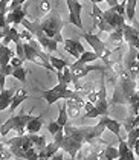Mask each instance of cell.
I'll list each match as a JSON object with an SVG mask.
<instances>
[{"mask_svg": "<svg viewBox=\"0 0 139 160\" xmlns=\"http://www.w3.org/2000/svg\"><path fill=\"white\" fill-rule=\"evenodd\" d=\"M106 121L100 118V122L93 127H75L70 123H66L64 127V137L61 142V149L67 152L72 159H76L78 151L83 148L84 143H95L98 139L102 137L106 131Z\"/></svg>", "mask_w": 139, "mask_h": 160, "instance_id": "obj_1", "label": "cell"}, {"mask_svg": "<svg viewBox=\"0 0 139 160\" xmlns=\"http://www.w3.org/2000/svg\"><path fill=\"white\" fill-rule=\"evenodd\" d=\"M5 145L11 149L14 159H25L26 152L31 148H38L40 151L46 147V139L44 136L40 134H23V136H15L13 139L5 140Z\"/></svg>", "mask_w": 139, "mask_h": 160, "instance_id": "obj_2", "label": "cell"}, {"mask_svg": "<svg viewBox=\"0 0 139 160\" xmlns=\"http://www.w3.org/2000/svg\"><path fill=\"white\" fill-rule=\"evenodd\" d=\"M118 75H119V76H118V81H116V86H115L113 96H112L110 104H112V105H115V104L127 105L128 101L131 99V96L135 95V92L138 90L136 79H133L124 67L119 70Z\"/></svg>", "mask_w": 139, "mask_h": 160, "instance_id": "obj_3", "label": "cell"}, {"mask_svg": "<svg viewBox=\"0 0 139 160\" xmlns=\"http://www.w3.org/2000/svg\"><path fill=\"white\" fill-rule=\"evenodd\" d=\"M32 26L37 28L38 31H41L43 34H46L49 38H54L58 44L64 43V38L61 35V29L64 26V22L61 20L60 14L55 9L46 14V17L43 20H32Z\"/></svg>", "mask_w": 139, "mask_h": 160, "instance_id": "obj_4", "label": "cell"}, {"mask_svg": "<svg viewBox=\"0 0 139 160\" xmlns=\"http://www.w3.org/2000/svg\"><path fill=\"white\" fill-rule=\"evenodd\" d=\"M23 49H25V61H31L40 67L54 72V66L51 64V53L40 49L38 41L34 38L31 41H23Z\"/></svg>", "mask_w": 139, "mask_h": 160, "instance_id": "obj_5", "label": "cell"}, {"mask_svg": "<svg viewBox=\"0 0 139 160\" xmlns=\"http://www.w3.org/2000/svg\"><path fill=\"white\" fill-rule=\"evenodd\" d=\"M109 108H110V102L107 99V90H106V75L102 72L100 87H98V99L95 102V108L90 111H86L84 118L86 119H95V118H102V116H109Z\"/></svg>", "mask_w": 139, "mask_h": 160, "instance_id": "obj_6", "label": "cell"}, {"mask_svg": "<svg viewBox=\"0 0 139 160\" xmlns=\"http://www.w3.org/2000/svg\"><path fill=\"white\" fill-rule=\"evenodd\" d=\"M81 37L84 38L89 44H90V48L93 49L95 53H98V57H100V60L104 62V66L113 73V70H112V69H113V64H112V61H110L112 50L107 48V44H106L98 35H93V34H90V32H83Z\"/></svg>", "mask_w": 139, "mask_h": 160, "instance_id": "obj_7", "label": "cell"}, {"mask_svg": "<svg viewBox=\"0 0 139 160\" xmlns=\"http://www.w3.org/2000/svg\"><path fill=\"white\" fill-rule=\"evenodd\" d=\"M32 118H34V116H32L31 113L26 114L23 111H20L18 114H14L6 122H3L0 125V134L5 136V134H8L9 131H15L17 136H23L26 133V125H28V122H29Z\"/></svg>", "mask_w": 139, "mask_h": 160, "instance_id": "obj_8", "label": "cell"}, {"mask_svg": "<svg viewBox=\"0 0 139 160\" xmlns=\"http://www.w3.org/2000/svg\"><path fill=\"white\" fill-rule=\"evenodd\" d=\"M70 67V70H72V84L75 87V90L80 93L81 92V88L83 86L78 82L81 78H84V76H87L90 72H96V70H100V72H107L109 69L106 67V66H96V64H83L81 61H75L72 66H69Z\"/></svg>", "mask_w": 139, "mask_h": 160, "instance_id": "obj_9", "label": "cell"}, {"mask_svg": "<svg viewBox=\"0 0 139 160\" xmlns=\"http://www.w3.org/2000/svg\"><path fill=\"white\" fill-rule=\"evenodd\" d=\"M80 93L76 90H70L69 86L58 82L54 88L49 90H44L41 92V98H44V101L48 102V105H52L54 102L60 101V99H70V98H76Z\"/></svg>", "mask_w": 139, "mask_h": 160, "instance_id": "obj_10", "label": "cell"}, {"mask_svg": "<svg viewBox=\"0 0 139 160\" xmlns=\"http://www.w3.org/2000/svg\"><path fill=\"white\" fill-rule=\"evenodd\" d=\"M127 72L133 79H139V50L135 48H128L126 57H124V66Z\"/></svg>", "mask_w": 139, "mask_h": 160, "instance_id": "obj_11", "label": "cell"}, {"mask_svg": "<svg viewBox=\"0 0 139 160\" xmlns=\"http://www.w3.org/2000/svg\"><path fill=\"white\" fill-rule=\"evenodd\" d=\"M102 14H104V20L107 22V25L110 26L112 31H115V29H122L124 25H126V15L118 12L115 6L109 8L107 11H102Z\"/></svg>", "mask_w": 139, "mask_h": 160, "instance_id": "obj_12", "label": "cell"}, {"mask_svg": "<svg viewBox=\"0 0 139 160\" xmlns=\"http://www.w3.org/2000/svg\"><path fill=\"white\" fill-rule=\"evenodd\" d=\"M66 5L69 8V23L76 26L78 29H83V20H81L83 5L78 0H66Z\"/></svg>", "mask_w": 139, "mask_h": 160, "instance_id": "obj_13", "label": "cell"}, {"mask_svg": "<svg viewBox=\"0 0 139 160\" xmlns=\"http://www.w3.org/2000/svg\"><path fill=\"white\" fill-rule=\"evenodd\" d=\"M90 17H92V22H93V25L95 28H98L101 32H112V29H110V26L107 25V22L104 20V14L102 11L100 9V6L96 5V3H92V12H90Z\"/></svg>", "mask_w": 139, "mask_h": 160, "instance_id": "obj_14", "label": "cell"}, {"mask_svg": "<svg viewBox=\"0 0 139 160\" xmlns=\"http://www.w3.org/2000/svg\"><path fill=\"white\" fill-rule=\"evenodd\" d=\"M64 49L66 52L69 53V55H72L75 60H78L80 57H81V53H84L86 52V48L83 46V43L80 41V40H72V38H67V40H64Z\"/></svg>", "mask_w": 139, "mask_h": 160, "instance_id": "obj_15", "label": "cell"}, {"mask_svg": "<svg viewBox=\"0 0 139 160\" xmlns=\"http://www.w3.org/2000/svg\"><path fill=\"white\" fill-rule=\"evenodd\" d=\"M26 17V5H22V6H17L15 9L9 11L6 14V23L11 26H17L22 25V20Z\"/></svg>", "mask_w": 139, "mask_h": 160, "instance_id": "obj_16", "label": "cell"}, {"mask_svg": "<svg viewBox=\"0 0 139 160\" xmlns=\"http://www.w3.org/2000/svg\"><path fill=\"white\" fill-rule=\"evenodd\" d=\"M122 35H124V41L128 44V48H135L139 43V29L131 25H124L122 28Z\"/></svg>", "mask_w": 139, "mask_h": 160, "instance_id": "obj_17", "label": "cell"}, {"mask_svg": "<svg viewBox=\"0 0 139 160\" xmlns=\"http://www.w3.org/2000/svg\"><path fill=\"white\" fill-rule=\"evenodd\" d=\"M118 142H119V145H118L119 156L116 160H136L135 159V151L127 145V140L121 134L118 136Z\"/></svg>", "mask_w": 139, "mask_h": 160, "instance_id": "obj_18", "label": "cell"}, {"mask_svg": "<svg viewBox=\"0 0 139 160\" xmlns=\"http://www.w3.org/2000/svg\"><path fill=\"white\" fill-rule=\"evenodd\" d=\"M15 92H17L15 88H3V90H0V111L9 108Z\"/></svg>", "mask_w": 139, "mask_h": 160, "instance_id": "obj_19", "label": "cell"}, {"mask_svg": "<svg viewBox=\"0 0 139 160\" xmlns=\"http://www.w3.org/2000/svg\"><path fill=\"white\" fill-rule=\"evenodd\" d=\"M15 57V50L9 49L3 43H0V67H5L11 62V58Z\"/></svg>", "mask_w": 139, "mask_h": 160, "instance_id": "obj_20", "label": "cell"}, {"mask_svg": "<svg viewBox=\"0 0 139 160\" xmlns=\"http://www.w3.org/2000/svg\"><path fill=\"white\" fill-rule=\"evenodd\" d=\"M26 99H28V92H26L25 88H17V92L14 93L13 101H11V105H9V108H8V110L15 111L17 110V107H18L23 101H26Z\"/></svg>", "mask_w": 139, "mask_h": 160, "instance_id": "obj_21", "label": "cell"}, {"mask_svg": "<svg viewBox=\"0 0 139 160\" xmlns=\"http://www.w3.org/2000/svg\"><path fill=\"white\" fill-rule=\"evenodd\" d=\"M41 125H43V118L41 114L40 116H34L28 125H26V133H31V134H37L38 131L41 130Z\"/></svg>", "mask_w": 139, "mask_h": 160, "instance_id": "obj_22", "label": "cell"}, {"mask_svg": "<svg viewBox=\"0 0 139 160\" xmlns=\"http://www.w3.org/2000/svg\"><path fill=\"white\" fill-rule=\"evenodd\" d=\"M102 119L106 121V128H107L109 131H112L116 137L121 134V127H122V123L112 119V118H109V116H102Z\"/></svg>", "mask_w": 139, "mask_h": 160, "instance_id": "obj_23", "label": "cell"}, {"mask_svg": "<svg viewBox=\"0 0 139 160\" xmlns=\"http://www.w3.org/2000/svg\"><path fill=\"white\" fill-rule=\"evenodd\" d=\"M57 78H58V82H61V84H66V86L72 84V70H70V67L67 66L63 70H58Z\"/></svg>", "mask_w": 139, "mask_h": 160, "instance_id": "obj_24", "label": "cell"}, {"mask_svg": "<svg viewBox=\"0 0 139 160\" xmlns=\"http://www.w3.org/2000/svg\"><path fill=\"white\" fill-rule=\"evenodd\" d=\"M139 0H127V6H126V18L133 23L135 22V12H136V6H138Z\"/></svg>", "mask_w": 139, "mask_h": 160, "instance_id": "obj_25", "label": "cell"}, {"mask_svg": "<svg viewBox=\"0 0 139 160\" xmlns=\"http://www.w3.org/2000/svg\"><path fill=\"white\" fill-rule=\"evenodd\" d=\"M100 60L98 53H95L93 50H86L84 53H81V57L78 58V61H81L83 64H92L93 61Z\"/></svg>", "mask_w": 139, "mask_h": 160, "instance_id": "obj_26", "label": "cell"}, {"mask_svg": "<svg viewBox=\"0 0 139 160\" xmlns=\"http://www.w3.org/2000/svg\"><path fill=\"white\" fill-rule=\"evenodd\" d=\"M109 41L115 44V46H121V43L124 41V35H122V29H115L110 32V35H109Z\"/></svg>", "mask_w": 139, "mask_h": 160, "instance_id": "obj_27", "label": "cell"}, {"mask_svg": "<svg viewBox=\"0 0 139 160\" xmlns=\"http://www.w3.org/2000/svg\"><path fill=\"white\" fill-rule=\"evenodd\" d=\"M69 121V114H67V105H66V101H63L60 104V114H58V119L57 122L60 123L61 127H66V123Z\"/></svg>", "mask_w": 139, "mask_h": 160, "instance_id": "obj_28", "label": "cell"}, {"mask_svg": "<svg viewBox=\"0 0 139 160\" xmlns=\"http://www.w3.org/2000/svg\"><path fill=\"white\" fill-rule=\"evenodd\" d=\"M13 70H14V67L11 66V64H8V66H5V67H0V90H3V88H5L6 76L13 75Z\"/></svg>", "mask_w": 139, "mask_h": 160, "instance_id": "obj_29", "label": "cell"}, {"mask_svg": "<svg viewBox=\"0 0 139 160\" xmlns=\"http://www.w3.org/2000/svg\"><path fill=\"white\" fill-rule=\"evenodd\" d=\"M139 139V127L136 128H133V130H130V131H127V145L133 149V145H135V142Z\"/></svg>", "mask_w": 139, "mask_h": 160, "instance_id": "obj_30", "label": "cell"}, {"mask_svg": "<svg viewBox=\"0 0 139 160\" xmlns=\"http://www.w3.org/2000/svg\"><path fill=\"white\" fill-rule=\"evenodd\" d=\"M104 156L107 160H116L119 156V151L113 145H107V147H104Z\"/></svg>", "mask_w": 139, "mask_h": 160, "instance_id": "obj_31", "label": "cell"}, {"mask_svg": "<svg viewBox=\"0 0 139 160\" xmlns=\"http://www.w3.org/2000/svg\"><path fill=\"white\" fill-rule=\"evenodd\" d=\"M51 64L54 66V69L58 72V70H63L64 67H67L69 66V62L64 61L63 58H58V57H54V55H51Z\"/></svg>", "mask_w": 139, "mask_h": 160, "instance_id": "obj_32", "label": "cell"}, {"mask_svg": "<svg viewBox=\"0 0 139 160\" xmlns=\"http://www.w3.org/2000/svg\"><path fill=\"white\" fill-rule=\"evenodd\" d=\"M11 76H14L15 79H18L20 82H23V84H25L26 82V70H25V67H23V66H20V67H14L13 75H11Z\"/></svg>", "mask_w": 139, "mask_h": 160, "instance_id": "obj_33", "label": "cell"}, {"mask_svg": "<svg viewBox=\"0 0 139 160\" xmlns=\"http://www.w3.org/2000/svg\"><path fill=\"white\" fill-rule=\"evenodd\" d=\"M48 130H49V133H51L52 136H55L58 131L64 130V127H61V125L57 122V121H51V122H49V125H48Z\"/></svg>", "mask_w": 139, "mask_h": 160, "instance_id": "obj_34", "label": "cell"}, {"mask_svg": "<svg viewBox=\"0 0 139 160\" xmlns=\"http://www.w3.org/2000/svg\"><path fill=\"white\" fill-rule=\"evenodd\" d=\"M40 11L43 14H49L52 11L51 9V3L48 2V0H43L41 3H40Z\"/></svg>", "mask_w": 139, "mask_h": 160, "instance_id": "obj_35", "label": "cell"}, {"mask_svg": "<svg viewBox=\"0 0 139 160\" xmlns=\"http://www.w3.org/2000/svg\"><path fill=\"white\" fill-rule=\"evenodd\" d=\"M20 37H22V40L23 41H31V40H34V35H32V32H29L28 29H23L22 32H20Z\"/></svg>", "mask_w": 139, "mask_h": 160, "instance_id": "obj_36", "label": "cell"}, {"mask_svg": "<svg viewBox=\"0 0 139 160\" xmlns=\"http://www.w3.org/2000/svg\"><path fill=\"white\" fill-rule=\"evenodd\" d=\"M23 62H25V60H22L20 57H17V55H15V57L11 58V62H9V64H11L13 67H20V66H23Z\"/></svg>", "mask_w": 139, "mask_h": 160, "instance_id": "obj_37", "label": "cell"}, {"mask_svg": "<svg viewBox=\"0 0 139 160\" xmlns=\"http://www.w3.org/2000/svg\"><path fill=\"white\" fill-rule=\"evenodd\" d=\"M38 160H64V151L60 149L57 154H54V156L49 157V159H38Z\"/></svg>", "mask_w": 139, "mask_h": 160, "instance_id": "obj_38", "label": "cell"}, {"mask_svg": "<svg viewBox=\"0 0 139 160\" xmlns=\"http://www.w3.org/2000/svg\"><path fill=\"white\" fill-rule=\"evenodd\" d=\"M133 151H135V156H139V139L135 142V145H133Z\"/></svg>", "mask_w": 139, "mask_h": 160, "instance_id": "obj_39", "label": "cell"}, {"mask_svg": "<svg viewBox=\"0 0 139 160\" xmlns=\"http://www.w3.org/2000/svg\"><path fill=\"white\" fill-rule=\"evenodd\" d=\"M104 2H107L110 8H112V6H116V5L119 3V0H104Z\"/></svg>", "mask_w": 139, "mask_h": 160, "instance_id": "obj_40", "label": "cell"}, {"mask_svg": "<svg viewBox=\"0 0 139 160\" xmlns=\"http://www.w3.org/2000/svg\"><path fill=\"white\" fill-rule=\"evenodd\" d=\"M89 2H90V3H96V5H98V3H101L102 0H89Z\"/></svg>", "mask_w": 139, "mask_h": 160, "instance_id": "obj_41", "label": "cell"}, {"mask_svg": "<svg viewBox=\"0 0 139 160\" xmlns=\"http://www.w3.org/2000/svg\"><path fill=\"white\" fill-rule=\"evenodd\" d=\"M15 160H26V159H15Z\"/></svg>", "mask_w": 139, "mask_h": 160, "instance_id": "obj_42", "label": "cell"}, {"mask_svg": "<svg viewBox=\"0 0 139 160\" xmlns=\"http://www.w3.org/2000/svg\"><path fill=\"white\" fill-rule=\"evenodd\" d=\"M138 114H139V108H138Z\"/></svg>", "mask_w": 139, "mask_h": 160, "instance_id": "obj_43", "label": "cell"}]
</instances>
